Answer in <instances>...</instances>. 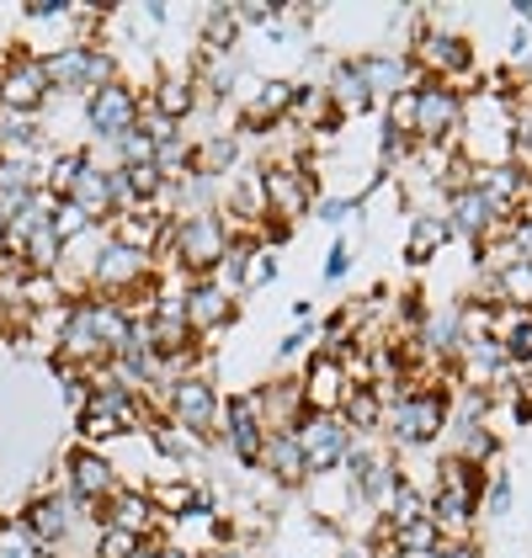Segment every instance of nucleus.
Here are the masks:
<instances>
[{
    "label": "nucleus",
    "instance_id": "dca6fc26",
    "mask_svg": "<svg viewBox=\"0 0 532 558\" xmlns=\"http://www.w3.org/2000/svg\"><path fill=\"white\" fill-rule=\"evenodd\" d=\"M229 319H234V293L223 288L219 277L186 282V330H192V336H214Z\"/></svg>",
    "mask_w": 532,
    "mask_h": 558
},
{
    "label": "nucleus",
    "instance_id": "79ce46f5",
    "mask_svg": "<svg viewBox=\"0 0 532 558\" xmlns=\"http://www.w3.org/2000/svg\"><path fill=\"white\" fill-rule=\"evenodd\" d=\"M133 558H160V548H149V543H138V554Z\"/></svg>",
    "mask_w": 532,
    "mask_h": 558
},
{
    "label": "nucleus",
    "instance_id": "6e6552de",
    "mask_svg": "<svg viewBox=\"0 0 532 558\" xmlns=\"http://www.w3.org/2000/svg\"><path fill=\"white\" fill-rule=\"evenodd\" d=\"M256 181H262L266 214H277V229L310 214V171L299 160H266V166H256Z\"/></svg>",
    "mask_w": 532,
    "mask_h": 558
},
{
    "label": "nucleus",
    "instance_id": "6ab92c4d",
    "mask_svg": "<svg viewBox=\"0 0 532 558\" xmlns=\"http://www.w3.org/2000/svg\"><path fill=\"white\" fill-rule=\"evenodd\" d=\"M356 70H362L373 96H399V90L421 86V75H415V64L404 53H367V59H356Z\"/></svg>",
    "mask_w": 532,
    "mask_h": 558
},
{
    "label": "nucleus",
    "instance_id": "0eeeda50",
    "mask_svg": "<svg viewBox=\"0 0 532 558\" xmlns=\"http://www.w3.org/2000/svg\"><path fill=\"white\" fill-rule=\"evenodd\" d=\"M48 96H53V86H48V70L38 53H27V48L0 53V107H5V112L33 118Z\"/></svg>",
    "mask_w": 532,
    "mask_h": 558
},
{
    "label": "nucleus",
    "instance_id": "f3484780",
    "mask_svg": "<svg viewBox=\"0 0 532 558\" xmlns=\"http://www.w3.org/2000/svg\"><path fill=\"white\" fill-rule=\"evenodd\" d=\"M299 388H304V404H310V415H341V404H347V393H352V384H347V367L336 362V356H314L310 373L299 378Z\"/></svg>",
    "mask_w": 532,
    "mask_h": 558
},
{
    "label": "nucleus",
    "instance_id": "20e7f679",
    "mask_svg": "<svg viewBox=\"0 0 532 558\" xmlns=\"http://www.w3.org/2000/svg\"><path fill=\"white\" fill-rule=\"evenodd\" d=\"M44 70H48V86L70 90V96H96L107 81H118L112 53L96 48V44H64L59 53H48L44 59Z\"/></svg>",
    "mask_w": 532,
    "mask_h": 558
},
{
    "label": "nucleus",
    "instance_id": "5701e85b",
    "mask_svg": "<svg viewBox=\"0 0 532 558\" xmlns=\"http://www.w3.org/2000/svg\"><path fill=\"white\" fill-rule=\"evenodd\" d=\"M319 86H325L330 107H336L341 118H356V112H367V107H373V90H367V81H362L356 59L336 64V70H330V81H319Z\"/></svg>",
    "mask_w": 532,
    "mask_h": 558
},
{
    "label": "nucleus",
    "instance_id": "393cba45",
    "mask_svg": "<svg viewBox=\"0 0 532 558\" xmlns=\"http://www.w3.org/2000/svg\"><path fill=\"white\" fill-rule=\"evenodd\" d=\"M234 160H240V138H234V133H214V138L192 144V171L208 175V181L229 175L234 171Z\"/></svg>",
    "mask_w": 532,
    "mask_h": 558
},
{
    "label": "nucleus",
    "instance_id": "ddd939ff",
    "mask_svg": "<svg viewBox=\"0 0 532 558\" xmlns=\"http://www.w3.org/2000/svg\"><path fill=\"white\" fill-rule=\"evenodd\" d=\"M443 218H447V229H452L458 240H474V245H489V240H495V234L511 223V218L495 214V208H489L474 186L447 192V197H443Z\"/></svg>",
    "mask_w": 532,
    "mask_h": 558
},
{
    "label": "nucleus",
    "instance_id": "f257e3e1",
    "mask_svg": "<svg viewBox=\"0 0 532 558\" xmlns=\"http://www.w3.org/2000/svg\"><path fill=\"white\" fill-rule=\"evenodd\" d=\"M447 415H452V404H447L443 388L415 384L384 404V430H389L395 447H426L447 430Z\"/></svg>",
    "mask_w": 532,
    "mask_h": 558
},
{
    "label": "nucleus",
    "instance_id": "c85d7f7f",
    "mask_svg": "<svg viewBox=\"0 0 532 558\" xmlns=\"http://www.w3.org/2000/svg\"><path fill=\"white\" fill-rule=\"evenodd\" d=\"M500 288V308H532V260H511L495 271Z\"/></svg>",
    "mask_w": 532,
    "mask_h": 558
},
{
    "label": "nucleus",
    "instance_id": "7c9ffc66",
    "mask_svg": "<svg viewBox=\"0 0 532 558\" xmlns=\"http://www.w3.org/2000/svg\"><path fill=\"white\" fill-rule=\"evenodd\" d=\"M271 277H277L271 251H266L262 240H251V245H245V266H240V293H256V288H266Z\"/></svg>",
    "mask_w": 532,
    "mask_h": 558
},
{
    "label": "nucleus",
    "instance_id": "1a4fd4ad",
    "mask_svg": "<svg viewBox=\"0 0 532 558\" xmlns=\"http://www.w3.org/2000/svg\"><path fill=\"white\" fill-rule=\"evenodd\" d=\"M293 436H299V447H304L310 478H330V473H341V463H347V452H352V441H356L341 415H304Z\"/></svg>",
    "mask_w": 532,
    "mask_h": 558
},
{
    "label": "nucleus",
    "instance_id": "bb28decb",
    "mask_svg": "<svg viewBox=\"0 0 532 558\" xmlns=\"http://www.w3.org/2000/svg\"><path fill=\"white\" fill-rule=\"evenodd\" d=\"M293 90L288 81H266L262 90H256V101H251V112H245V123H288V112H293Z\"/></svg>",
    "mask_w": 532,
    "mask_h": 558
},
{
    "label": "nucleus",
    "instance_id": "f8f14e48",
    "mask_svg": "<svg viewBox=\"0 0 532 558\" xmlns=\"http://www.w3.org/2000/svg\"><path fill=\"white\" fill-rule=\"evenodd\" d=\"M219 430H223V447H229L240 463H256V458H262L266 421H262V399H256V388H251V393H234V399L223 404Z\"/></svg>",
    "mask_w": 532,
    "mask_h": 558
},
{
    "label": "nucleus",
    "instance_id": "cd10ccee",
    "mask_svg": "<svg viewBox=\"0 0 532 558\" xmlns=\"http://www.w3.org/2000/svg\"><path fill=\"white\" fill-rule=\"evenodd\" d=\"M447 240H452V229H447L443 214H415V223H410V260H432Z\"/></svg>",
    "mask_w": 532,
    "mask_h": 558
},
{
    "label": "nucleus",
    "instance_id": "ea45409f",
    "mask_svg": "<svg viewBox=\"0 0 532 558\" xmlns=\"http://www.w3.org/2000/svg\"><path fill=\"white\" fill-rule=\"evenodd\" d=\"M437 558H480V548H474V543H443Z\"/></svg>",
    "mask_w": 532,
    "mask_h": 558
},
{
    "label": "nucleus",
    "instance_id": "aec40b11",
    "mask_svg": "<svg viewBox=\"0 0 532 558\" xmlns=\"http://www.w3.org/2000/svg\"><path fill=\"white\" fill-rule=\"evenodd\" d=\"M107 240H118V245H129V251H155L160 240H171V229H166V218L160 208H129V214L112 218V234Z\"/></svg>",
    "mask_w": 532,
    "mask_h": 558
},
{
    "label": "nucleus",
    "instance_id": "37998d69",
    "mask_svg": "<svg viewBox=\"0 0 532 558\" xmlns=\"http://www.w3.org/2000/svg\"><path fill=\"white\" fill-rule=\"evenodd\" d=\"M528 218H532V203H528Z\"/></svg>",
    "mask_w": 532,
    "mask_h": 558
},
{
    "label": "nucleus",
    "instance_id": "a878e982",
    "mask_svg": "<svg viewBox=\"0 0 532 558\" xmlns=\"http://www.w3.org/2000/svg\"><path fill=\"white\" fill-rule=\"evenodd\" d=\"M341 421H347L352 436H378L384 430V399H378V388H352L347 404H341Z\"/></svg>",
    "mask_w": 532,
    "mask_h": 558
},
{
    "label": "nucleus",
    "instance_id": "4be33fe9",
    "mask_svg": "<svg viewBox=\"0 0 532 558\" xmlns=\"http://www.w3.org/2000/svg\"><path fill=\"white\" fill-rule=\"evenodd\" d=\"M192 107H197V81L192 75H160L149 86V101H144V112H155L166 123H186Z\"/></svg>",
    "mask_w": 532,
    "mask_h": 558
},
{
    "label": "nucleus",
    "instance_id": "f03ea898",
    "mask_svg": "<svg viewBox=\"0 0 532 558\" xmlns=\"http://www.w3.org/2000/svg\"><path fill=\"white\" fill-rule=\"evenodd\" d=\"M229 229L234 223H223V214L214 208V214H186L171 223V260H177V271H186V277H214L223 266V256H229Z\"/></svg>",
    "mask_w": 532,
    "mask_h": 558
},
{
    "label": "nucleus",
    "instance_id": "f704fd0d",
    "mask_svg": "<svg viewBox=\"0 0 532 558\" xmlns=\"http://www.w3.org/2000/svg\"><path fill=\"white\" fill-rule=\"evenodd\" d=\"M90 229H96V223H90V218L81 214L75 203H59V208H53V240H59V245H75V240H86Z\"/></svg>",
    "mask_w": 532,
    "mask_h": 558
},
{
    "label": "nucleus",
    "instance_id": "412c9836",
    "mask_svg": "<svg viewBox=\"0 0 532 558\" xmlns=\"http://www.w3.org/2000/svg\"><path fill=\"white\" fill-rule=\"evenodd\" d=\"M277 484H304L310 478V463H304V447H299V436L293 430H271L262 447V458H256Z\"/></svg>",
    "mask_w": 532,
    "mask_h": 558
},
{
    "label": "nucleus",
    "instance_id": "423d86ee",
    "mask_svg": "<svg viewBox=\"0 0 532 558\" xmlns=\"http://www.w3.org/2000/svg\"><path fill=\"white\" fill-rule=\"evenodd\" d=\"M463 96L452 86H443V81H421L415 86V123H410V138L415 144H437V149H447L452 138H458V129H463Z\"/></svg>",
    "mask_w": 532,
    "mask_h": 558
},
{
    "label": "nucleus",
    "instance_id": "a19ab883",
    "mask_svg": "<svg viewBox=\"0 0 532 558\" xmlns=\"http://www.w3.org/2000/svg\"><path fill=\"white\" fill-rule=\"evenodd\" d=\"M347 208H352V203H336V197H330V203H319V218H325V223H341Z\"/></svg>",
    "mask_w": 532,
    "mask_h": 558
},
{
    "label": "nucleus",
    "instance_id": "4468645a",
    "mask_svg": "<svg viewBox=\"0 0 532 558\" xmlns=\"http://www.w3.org/2000/svg\"><path fill=\"white\" fill-rule=\"evenodd\" d=\"M64 495H70V500H81L86 511H101V506L118 495V473H112V463H107L96 447H75V452H70Z\"/></svg>",
    "mask_w": 532,
    "mask_h": 558
},
{
    "label": "nucleus",
    "instance_id": "c756f323",
    "mask_svg": "<svg viewBox=\"0 0 532 558\" xmlns=\"http://www.w3.org/2000/svg\"><path fill=\"white\" fill-rule=\"evenodd\" d=\"M410 521H426V495L410 478H399V489L389 495V506H384V526H410Z\"/></svg>",
    "mask_w": 532,
    "mask_h": 558
},
{
    "label": "nucleus",
    "instance_id": "473e14b6",
    "mask_svg": "<svg viewBox=\"0 0 532 558\" xmlns=\"http://www.w3.org/2000/svg\"><path fill=\"white\" fill-rule=\"evenodd\" d=\"M208 53H223V48L240 44V22H234V5H214L208 11Z\"/></svg>",
    "mask_w": 532,
    "mask_h": 558
},
{
    "label": "nucleus",
    "instance_id": "a211bd4d",
    "mask_svg": "<svg viewBox=\"0 0 532 558\" xmlns=\"http://www.w3.org/2000/svg\"><path fill=\"white\" fill-rule=\"evenodd\" d=\"M64 203H75L90 223H96V218H118V166H96L86 155V171H81L75 192H70Z\"/></svg>",
    "mask_w": 532,
    "mask_h": 558
},
{
    "label": "nucleus",
    "instance_id": "2eb2a0df",
    "mask_svg": "<svg viewBox=\"0 0 532 558\" xmlns=\"http://www.w3.org/2000/svg\"><path fill=\"white\" fill-rule=\"evenodd\" d=\"M81 515H90V511L81 506V500H70V495L59 489V495H38V500L27 506V515H22V521H27V532H33L44 548H59V543L75 532V521H81Z\"/></svg>",
    "mask_w": 532,
    "mask_h": 558
},
{
    "label": "nucleus",
    "instance_id": "c9c22d12",
    "mask_svg": "<svg viewBox=\"0 0 532 558\" xmlns=\"http://www.w3.org/2000/svg\"><path fill=\"white\" fill-rule=\"evenodd\" d=\"M155 441H160V452H171V458H186V452H203V436H192V430L181 426H155Z\"/></svg>",
    "mask_w": 532,
    "mask_h": 558
},
{
    "label": "nucleus",
    "instance_id": "4c0bfd02",
    "mask_svg": "<svg viewBox=\"0 0 532 558\" xmlns=\"http://www.w3.org/2000/svg\"><path fill=\"white\" fill-rule=\"evenodd\" d=\"M480 500H485V511H489V515H506V511H511V484H506V478H489Z\"/></svg>",
    "mask_w": 532,
    "mask_h": 558
},
{
    "label": "nucleus",
    "instance_id": "9b49d317",
    "mask_svg": "<svg viewBox=\"0 0 532 558\" xmlns=\"http://www.w3.org/2000/svg\"><path fill=\"white\" fill-rule=\"evenodd\" d=\"M166 410H171V426L192 430V436H208V430L219 426V388L208 384L203 373H181V378H171V388H166Z\"/></svg>",
    "mask_w": 532,
    "mask_h": 558
},
{
    "label": "nucleus",
    "instance_id": "b1692460",
    "mask_svg": "<svg viewBox=\"0 0 532 558\" xmlns=\"http://www.w3.org/2000/svg\"><path fill=\"white\" fill-rule=\"evenodd\" d=\"M96 521L101 526H112V532H129V537H144V526L155 521V511H149V495H133V489H118L101 511H96Z\"/></svg>",
    "mask_w": 532,
    "mask_h": 558
},
{
    "label": "nucleus",
    "instance_id": "58836bf2",
    "mask_svg": "<svg viewBox=\"0 0 532 558\" xmlns=\"http://www.w3.org/2000/svg\"><path fill=\"white\" fill-rule=\"evenodd\" d=\"M352 266V245H330V260H325V277H347Z\"/></svg>",
    "mask_w": 532,
    "mask_h": 558
},
{
    "label": "nucleus",
    "instance_id": "2f4dec72",
    "mask_svg": "<svg viewBox=\"0 0 532 558\" xmlns=\"http://www.w3.org/2000/svg\"><path fill=\"white\" fill-rule=\"evenodd\" d=\"M0 558H48V548L27 532V521H0Z\"/></svg>",
    "mask_w": 532,
    "mask_h": 558
},
{
    "label": "nucleus",
    "instance_id": "7ed1b4c3",
    "mask_svg": "<svg viewBox=\"0 0 532 558\" xmlns=\"http://www.w3.org/2000/svg\"><path fill=\"white\" fill-rule=\"evenodd\" d=\"M404 59L415 64L421 81H443V86H458V81L474 75V48H469V38L463 33H443V27L415 33V44H410Z\"/></svg>",
    "mask_w": 532,
    "mask_h": 558
},
{
    "label": "nucleus",
    "instance_id": "39448f33",
    "mask_svg": "<svg viewBox=\"0 0 532 558\" xmlns=\"http://www.w3.org/2000/svg\"><path fill=\"white\" fill-rule=\"evenodd\" d=\"M149 271H155V260L144 256V251H129V245H118V240H101L96 266H90V293L86 299L123 303L129 293H138V288L149 282Z\"/></svg>",
    "mask_w": 532,
    "mask_h": 558
},
{
    "label": "nucleus",
    "instance_id": "72a5a7b5",
    "mask_svg": "<svg viewBox=\"0 0 532 558\" xmlns=\"http://www.w3.org/2000/svg\"><path fill=\"white\" fill-rule=\"evenodd\" d=\"M112 155H118V166H155V138L144 129H133V133H123L118 144H107Z\"/></svg>",
    "mask_w": 532,
    "mask_h": 558
},
{
    "label": "nucleus",
    "instance_id": "9d476101",
    "mask_svg": "<svg viewBox=\"0 0 532 558\" xmlns=\"http://www.w3.org/2000/svg\"><path fill=\"white\" fill-rule=\"evenodd\" d=\"M138 118H144V101H138V90L129 81H107L96 96H86L90 138H101V144H118L123 133L138 129Z\"/></svg>",
    "mask_w": 532,
    "mask_h": 558
},
{
    "label": "nucleus",
    "instance_id": "e433bc0d",
    "mask_svg": "<svg viewBox=\"0 0 532 558\" xmlns=\"http://www.w3.org/2000/svg\"><path fill=\"white\" fill-rule=\"evenodd\" d=\"M500 240L511 245V256H517V260H532V218L517 214L506 229H500Z\"/></svg>",
    "mask_w": 532,
    "mask_h": 558
}]
</instances>
